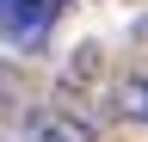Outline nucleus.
Instances as JSON below:
<instances>
[{
	"instance_id": "1",
	"label": "nucleus",
	"mask_w": 148,
	"mask_h": 142,
	"mask_svg": "<svg viewBox=\"0 0 148 142\" xmlns=\"http://www.w3.org/2000/svg\"><path fill=\"white\" fill-rule=\"evenodd\" d=\"M18 142H99V117L56 99V105H37V111L25 117Z\"/></svg>"
},
{
	"instance_id": "2",
	"label": "nucleus",
	"mask_w": 148,
	"mask_h": 142,
	"mask_svg": "<svg viewBox=\"0 0 148 142\" xmlns=\"http://www.w3.org/2000/svg\"><path fill=\"white\" fill-rule=\"evenodd\" d=\"M99 80H105V49H99V43H80V49L62 62L56 99H62V105H80V111H86V99L99 93Z\"/></svg>"
},
{
	"instance_id": "3",
	"label": "nucleus",
	"mask_w": 148,
	"mask_h": 142,
	"mask_svg": "<svg viewBox=\"0 0 148 142\" xmlns=\"http://www.w3.org/2000/svg\"><path fill=\"white\" fill-rule=\"evenodd\" d=\"M56 12H62V0H0V31L18 43H37L56 25Z\"/></svg>"
},
{
	"instance_id": "4",
	"label": "nucleus",
	"mask_w": 148,
	"mask_h": 142,
	"mask_svg": "<svg viewBox=\"0 0 148 142\" xmlns=\"http://www.w3.org/2000/svg\"><path fill=\"white\" fill-rule=\"evenodd\" d=\"M18 105H25V74H18L12 62H0V123L18 117Z\"/></svg>"
},
{
	"instance_id": "5",
	"label": "nucleus",
	"mask_w": 148,
	"mask_h": 142,
	"mask_svg": "<svg viewBox=\"0 0 148 142\" xmlns=\"http://www.w3.org/2000/svg\"><path fill=\"white\" fill-rule=\"evenodd\" d=\"M136 37H148V19H142V25H136Z\"/></svg>"
}]
</instances>
